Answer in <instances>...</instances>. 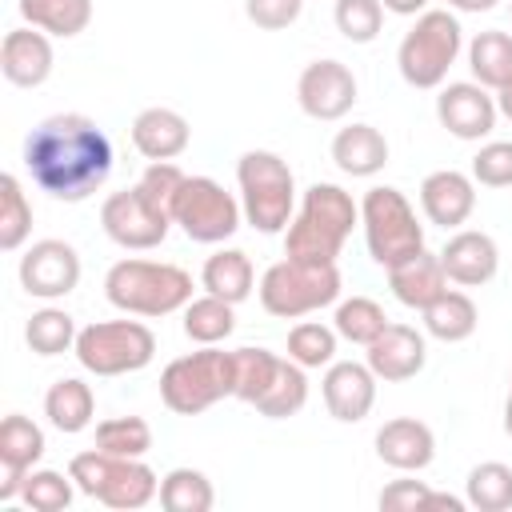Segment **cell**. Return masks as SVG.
I'll return each mask as SVG.
<instances>
[{
    "label": "cell",
    "mask_w": 512,
    "mask_h": 512,
    "mask_svg": "<svg viewBox=\"0 0 512 512\" xmlns=\"http://www.w3.org/2000/svg\"><path fill=\"white\" fill-rule=\"evenodd\" d=\"M236 332V304L204 292L184 304V336L192 344H224Z\"/></svg>",
    "instance_id": "obj_31"
},
{
    "label": "cell",
    "mask_w": 512,
    "mask_h": 512,
    "mask_svg": "<svg viewBox=\"0 0 512 512\" xmlns=\"http://www.w3.org/2000/svg\"><path fill=\"white\" fill-rule=\"evenodd\" d=\"M332 164L352 176V180H368L376 172H384L388 164V140L380 128L372 124H348L332 136Z\"/></svg>",
    "instance_id": "obj_25"
},
{
    "label": "cell",
    "mask_w": 512,
    "mask_h": 512,
    "mask_svg": "<svg viewBox=\"0 0 512 512\" xmlns=\"http://www.w3.org/2000/svg\"><path fill=\"white\" fill-rule=\"evenodd\" d=\"M76 336H80L76 316L64 312V308H52V304L32 312L28 324H24V340L36 356H64V352L76 348Z\"/></svg>",
    "instance_id": "obj_32"
},
{
    "label": "cell",
    "mask_w": 512,
    "mask_h": 512,
    "mask_svg": "<svg viewBox=\"0 0 512 512\" xmlns=\"http://www.w3.org/2000/svg\"><path fill=\"white\" fill-rule=\"evenodd\" d=\"M68 476L84 496L120 512H136L160 496V476L144 464V456H112V452L88 448L68 460Z\"/></svg>",
    "instance_id": "obj_6"
},
{
    "label": "cell",
    "mask_w": 512,
    "mask_h": 512,
    "mask_svg": "<svg viewBox=\"0 0 512 512\" xmlns=\"http://www.w3.org/2000/svg\"><path fill=\"white\" fill-rule=\"evenodd\" d=\"M496 96H488L484 84L476 80H452L440 84L436 96V120L456 136V140H488L496 128Z\"/></svg>",
    "instance_id": "obj_15"
},
{
    "label": "cell",
    "mask_w": 512,
    "mask_h": 512,
    "mask_svg": "<svg viewBox=\"0 0 512 512\" xmlns=\"http://www.w3.org/2000/svg\"><path fill=\"white\" fill-rule=\"evenodd\" d=\"M236 184H240L244 220L256 232L276 236L292 224V216H296V176H292V168L280 152H268V148L244 152L236 160Z\"/></svg>",
    "instance_id": "obj_5"
},
{
    "label": "cell",
    "mask_w": 512,
    "mask_h": 512,
    "mask_svg": "<svg viewBox=\"0 0 512 512\" xmlns=\"http://www.w3.org/2000/svg\"><path fill=\"white\" fill-rule=\"evenodd\" d=\"M336 340L340 332L320 320H300L288 328V360L300 368H328L336 360Z\"/></svg>",
    "instance_id": "obj_37"
},
{
    "label": "cell",
    "mask_w": 512,
    "mask_h": 512,
    "mask_svg": "<svg viewBox=\"0 0 512 512\" xmlns=\"http://www.w3.org/2000/svg\"><path fill=\"white\" fill-rule=\"evenodd\" d=\"M376 456L396 472H424L436 460V436L416 416H392L376 428Z\"/></svg>",
    "instance_id": "obj_22"
},
{
    "label": "cell",
    "mask_w": 512,
    "mask_h": 512,
    "mask_svg": "<svg viewBox=\"0 0 512 512\" xmlns=\"http://www.w3.org/2000/svg\"><path fill=\"white\" fill-rule=\"evenodd\" d=\"M496 108H500L504 120H512V80L504 88H496Z\"/></svg>",
    "instance_id": "obj_50"
},
{
    "label": "cell",
    "mask_w": 512,
    "mask_h": 512,
    "mask_svg": "<svg viewBox=\"0 0 512 512\" xmlns=\"http://www.w3.org/2000/svg\"><path fill=\"white\" fill-rule=\"evenodd\" d=\"M232 356H236V400L256 404L268 392V384L276 380L284 356H276L268 348H232Z\"/></svg>",
    "instance_id": "obj_39"
},
{
    "label": "cell",
    "mask_w": 512,
    "mask_h": 512,
    "mask_svg": "<svg viewBox=\"0 0 512 512\" xmlns=\"http://www.w3.org/2000/svg\"><path fill=\"white\" fill-rule=\"evenodd\" d=\"M20 288L36 300H60L68 292H76L80 284V252L68 244V240H56V236H44V240H32L20 256Z\"/></svg>",
    "instance_id": "obj_13"
},
{
    "label": "cell",
    "mask_w": 512,
    "mask_h": 512,
    "mask_svg": "<svg viewBox=\"0 0 512 512\" xmlns=\"http://www.w3.org/2000/svg\"><path fill=\"white\" fill-rule=\"evenodd\" d=\"M52 64H56V52H52L48 32H40L32 24L4 32V40H0V72H4L8 84L40 88L52 76Z\"/></svg>",
    "instance_id": "obj_20"
},
{
    "label": "cell",
    "mask_w": 512,
    "mask_h": 512,
    "mask_svg": "<svg viewBox=\"0 0 512 512\" xmlns=\"http://www.w3.org/2000/svg\"><path fill=\"white\" fill-rule=\"evenodd\" d=\"M440 264H444V272H448L452 284H460V288H480V284H488V280L496 276V268H500V248H496V240H492L488 232H480V228H456V232L444 240V248H440Z\"/></svg>",
    "instance_id": "obj_21"
},
{
    "label": "cell",
    "mask_w": 512,
    "mask_h": 512,
    "mask_svg": "<svg viewBox=\"0 0 512 512\" xmlns=\"http://www.w3.org/2000/svg\"><path fill=\"white\" fill-rule=\"evenodd\" d=\"M104 300L124 316H172L192 300V276L168 260L124 256L104 272Z\"/></svg>",
    "instance_id": "obj_3"
},
{
    "label": "cell",
    "mask_w": 512,
    "mask_h": 512,
    "mask_svg": "<svg viewBox=\"0 0 512 512\" xmlns=\"http://www.w3.org/2000/svg\"><path fill=\"white\" fill-rule=\"evenodd\" d=\"M24 24L48 36H80L92 24V0H20L16 4Z\"/></svg>",
    "instance_id": "obj_30"
},
{
    "label": "cell",
    "mask_w": 512,
    "mask_h": 512,
    "mask_svg": "<svg viewBox=\"0 0 512 512\" xmlns=\"http://www.w3.org/2000/svg\"><path fill=\"white\" fill-rule=\"evenodd\" d=\"M340 268L336 264H304V260H276L264 268L260 276V304L268 316H280V320H300L308 312H320L328 304L340 300Z\"/></svg>",
    "instance_id": "obj_8"
},
{
    "label": "cell",
    "mask_w": 512,
    "mask_h": 512,
    "mask_svg": "<svg viewBox=\"0 0 512 512\" xmlns=\"http://www.w3.org/2000/svg\"><path fill=\"white\" fill-rule=\"evenodd\" d=\"M424 332L444 340V344H460L476 332L480 324V312H476V300L468 292H456V288H444L424 312Z\"/></svg>",
    "instance_id": "obj_28"
},
{
    "label": "cell",
    "mask_w": 512,
    "mask_h": 512,
    "mask_svg": "<svg viewBox=\"0 0 512 512\" xmlns=\"http://www.w3.org/2000/svg\"><path fill=\"white\" fill-rule=\"evenodd\" d=\"M32 236V204L12 172L0 176V248L16 252Z\"/></svg>",
    "instance_id": "obj_38"
},
{
    "label": "cell",
    "mask_w": 512,
    "mask_h": 512,
    "mask_svg": "<svg viewBox=\"0 0 512 512\" xmlns=\"http://www.w3.org/2000/svg\"><path fill=\"white\" fill-rule=\"evenodd\" d=\"M460 52H464V28H460L456 12L428 8L404 32V40L396 48V68H400L404 84H412V88H440Z\"/></svg>",
    "instance_id": "obj_7"
},
{
    "label": "cell",
    "mask_w": 512,
    "mask_h": 512,
    "mask_svg": "<svg viewBox=\"0 0 512 512\" xmlns=\"http://www.w3.org/2000/svg\"><path fill=\"white\" fill-rule=\"evenodd\" d=\"M508 392H512V376H508Z\"/></svg>",
    "instance_id": "obj_52"
},
{
    "label": "cell",
    "mask_w": 512,
    "mask_h": 512,
    "mask_svg": "<svg viewBox=\"0 0 512 512\" xmlns=\"http://www.w3.org/2000/svg\"><path fill=\"white\" fill-rule=\"evenodd\" d=\"M364 364L376 372V380L384 384H404L412 376L424 372L428 364V344H424V332H416L412 324H392L364 348Z\"/></svg>",
    "instance_id": "obj_17"
},
{
    "label": "cell",
    "mask_w": 512,
    "mask_h": 512,
    "mask_svg": "<svg viewBox=\"0 0 512 512\" xmlns=\"http://www.w3.org/2000/svg\"><path fill=\"white\" fill-rule=\"evenodd\" d=\"M76 480L56 472V468H32L24 476V492H20V504H28L32 512H64L76 496Z\"/></svg>",
    "instance_id": "obj_41"
},
{
    "label": "cell",
    "mask_w": 512,
    "mask_h": 512,
    "mask_svg": "<svg viewBox=\"0 0 512 512\" xmlns=\"http://www.w3.org/2000/svg\"><path fill=\"white\" fill-rule=\"evenodd\" d=\"M308 368H300L296 360H280V372H276V380L268 384V392L252 404L260 416H268V420H288V416H296L304 404H308V376H304Z\"/></svg>",
    "instance_id": "obj_33"
},
{
    "label": "cell",
    "mask_w": 512,
    "mask_h": 512,
    "mask_svg": "<svg viewBox=\"0 0 512 512\" xmlns=\"http://www.w3.org/2000/svg\"><path fill=\"white\" fill-rule=\"evenodd\" d=\"M428 496H432V488L424 480H392V484H384L376 504L384 512H408V508H428Z\"/></svg>",
    "instance_id": "obj_46"
},
{
    "label": "cell",
    "mask_w": 512,
    "mask_h": 512,
    "mask_svg": "<svg viewBox=\"0 0 512 512\" xmlns=\"http://www.w3.org/2000/svg\"><path fill=\"white\" fill-rule=\"evenodd\" d=\"M336 32L352 44H372L384 28V4L380 0H336L332 8Z\"/></svg>",
    "instance_id": "obj_42"
},
{
    "label": "cell",
    "mask_w": 512,
    "mask_h": 512,
    "mask_svg": "<svg viewBox=\"0 0 512 512\" xmlns=\"http://www.w3.org/2000/svg\"><path fill=\"white\" fill-rule=\"evenodd\" d=\"M112 160L116 152L108 132L80 112H56L24 140V168L32 172L36 188L64 204H80L100 192L112 176Z\"/></svg>",
    "instance_id": "obj_1"
},
{
    "label": "cell",
    "mask_w": 512,
    "mask_h": 512,
    "mask_svg": "<svg viewBox=\"0 0 512 512\" xmlns=\"http://www.w3.org/2000/svg\"><path fill=\"white\" fill-rule=\"evenodd\" d=\"M452 12H492L500 0H444Z\"/></svg>",
    "instance_id": "obj_48"
},
{
    "label": "cell",
    "mask_w": 512,
    "mask_h": 512,
    "mask_svg": "<svg viewBox=\"0 0 512 512\" xmlns=\"http://www.w3.org/2000/svg\"><path fill=\"white\" fill-rule=\"evenodd\" d=\"M44 416L56 432L64 436H76L92 424L96 416V396H92V384H84L80 376H60L52 380V388L44 392Z\"/></svg>",
    "instance_id": "obj_26"
},
{
    "label": "cell",
    "mask_w": 512,
    "mask_h": 512,
    "mask_svg": "<svg viewBox=\"0 0 512 512\" xmlns=\"http://www.w3.org/2000/svg\"><path fill=\"white\" fill-rule=\"evenodd\" d=\"M504 432L512 436V392H508V400H504Z\"/></svg>",
    "instance_id": "obj_51"
},
{
    "label": "cell",
    "mask_w": 512,
    "mask_h": 512,
    "mask_svg": "<svg viewBox=\"0 0 512 512\" xmlns=\"http://www.w3.org/2000/svg\"><path fill=\"white\" fill-rule=\"evenodd\" d=\"M468 68L472 80L484 88H504L512 80V32L488 28L468 40Z\"/></svg>",
    "instance_id": "obj_29"
},
{
    "label": "cell",
    "mask_w": 512,
    "mask_h": 512,
    "mask_svg": "<svg viewBox=\"0 0 512 512\" xmlns=\"http://www.w3.org/2000/svg\"><path fill=\"white\" fill-rule=\"evenodd\" d=\"M184 176H188V172H180V164H172V160H148V168H144V176H140L136 184H140V192H144L160 212L172 216V204H176V192H180Z\"/></svg>",
    "instance_id": "obj_44"
},
{
    "label": "cell",
    "mask_w": 512,
    "mask_h": 512,
    "mask_svg": "<svg viewBox=\"0 0 512 512\" xmlns=\"http://www.w3.org/2000/svg\"><path fill=\"white\" fill-rule=\"evenodd\" d=\"M72 356L92 376H128L152 364L156 336L140 320H92L80 328Z\"/></svg>",
    "instance_id": "obj_10"
},
{
    "label": "cell",
    "mask_w": 512,
    "mask_h": 512,
    "mask_svg": "<svg viewBox=\"0 0 512 512\" xmlns=\"http://www.w3.org/2000/svg\"><path fill=\"white\" fill-rule=\"evenodd\" d=\"M380 4L392 16H420V12H428V0H380Z\"/></svg>",
    "instance_id": "obj_47"
},
{
    "label": "cell",
    "mask_w": 512,
    "mask_h": 512,
    "mask_svg": "<svg viewBox=\"0 0 512 512\" xmlns=\"http://www.w3.org/2000/svg\"><path fill=\"white\" fill-rule=\"evenodd\" d=\"M44 448H48V444H44V428H40L32 416H20V412L4 416V424H0V468H4L0 500H4V504L20 500L24 476L40 464Z\"/></svg>",
    "instance_id": "obj_18"
},
{
    "label": "cell",
    "mask_w": 512,
    "mask_h": 512,
    "mask_svg": "<svg viewBox=\"0 0 512 512\" xmlns=\"http://www.w3.org/2000/svg\"><path fill=\"white\" fill-rule=\"evenodd\" d=\"M472 180L484 188H512V140H488L472 156Z\"/></svg>",
    "instance_id": "obj_43"
},
{
    "label": "cell",
    "mask_w": 512,
    "mask_h": 512,
    "mask_svg": "<svg viewBox=\"0 0 512 512\" xmlns=\"http://www.w3.org/2000/svg\"><path fill=\"white\" fill-rule=\"evenodd\" d=\"M228 396H236V356L220 344H200V352L176 356L160 372V400L176 416H200Z\"/></svg>",
    "instance_id": "obj_4"
},
{
    "label": "cell",
    "mask_w": 512,
    "mask_h": 512,
    "mask_svg": "<svg viewBox=\"0 0 512 512\" xmlns=\"http://www.w3.org/2000/svg\"><path fill=\"white\" fill-rule=\"evenodd\" d=\"M96 448L112 456H148L152 428L144 416H108L96 424Z\"/></svg>",
    "instance_id": "obj_40"
},
{
    "label": "cell",
    "mask_w": 512,
    "mask_h": 512,
    "mask_svg": "<svg viewBox=\"0 0 512 512\" xmlns=\"http://www.w3.org/2000/svg\"><path fill=\"white\" fill-rule=\"evenodd\" d=\"M332 328L340 332V340H352V344L368 348L388 328V316H384V308L372 296H348V300H336Z\"/></svg>",
    "instance_id": "obj_36"
},
{
    "label": "cell",
    "mask_w": 512,
    "mask_h": 512,
    "mask_svg": "<svg viewBox=\"0 0 512 512\" xmlns=\"http://www.w3.org/2000/svg\"><path fill=\"white\" fill-rule=\"evenodd\" d=\"M464 500H468V508H480V512H508L512 508V468L500 460L476 464L464 480Z\"/></svg>",
    "instance_id": "obj_35"
},
{
    "label": "cell",
    "mask_w": 512,
    "mask_h": 512,
    "mask_svg": "<svg viewBox=\"0 0 512 512\" xmlns=\"http://www.w3.org/2000/svg\"><path fill=\"white\" fill-rule=\"evenodd\" d=\"M192 144V124L176 108H144L132 120V148L144 160H176Z\"/></svg>",
    "instance_id": "obj_24"
},
{
    "label": "cell",
    "mask_w": 512,
    "mask_h": 512,
    "mask_svg": "<svg viewBox=\"0 0 512 512\" xmlns=\"http://www.w3.org/2000/svg\"><path fill=\"white\" fill-rule=\"evenodd\" d=\"M428 508H448V512H460V508H468V500L448 496V492H432V496H428Z\"/></svg>",
    "instance_id": "obj_49"
},
{
    "label": "cell",
    "mask_w": 512,
    "mask_h": 512,
    "mask_svg": "<svg viewBox=\"0 0 512 512\" xmlns=\"http://www.w3.org/2000/svg\"><path fill=\"white\" fill-rule=\"evenodd\" d=\"M300 12H304V0H244V16L264 32H280L296 24Z\"/></svg>",
    "instance_id": "obj_45"
},
{
    "label": "cell",
    "mask_w": 512,
    "mask_h": 512,
    "mask_svg": "<svg viewBox=\"0 0 512 512\" xmlns=\"http://www.w3.org/2000/svg\"><path fill=\"white\" fill-rule=\"evenodd\" d=\"M376 372L360 360H332L324 368V380H320V392H324V408L332 420L340 424H360L372 404H376Z\"/></svg>",
    "instance_id": "obj_16"
},
{
    "label": "cell",
    "mask_w": 512,
    "mask_h": 512,
    "mask_svg": "<svg viewBox=\"0 0 512 512\" xmlns=\"http://www.w3.org/2000/svg\"><path fill=\"white\" fill-rule=\"evenodd\" d=\"M420 208L428 216V224L456 232L460 224H468V216L476 212V180L472 172H456V168H440L428 172L420 180Z\"/></svg>",
    "instance_id": "obj_19"
},
{
    "label": "cell",
    "mask_w": 512,
    "mask_h": 512,
    "mask_svg": "<svg viewBox=\"0 0 512 512\" xmlns=\"http://www.w3.org/2000/svg\"><path fill=\"white\" fill-rule=\"evenodd\" d=\"M356 224H360V204L352 200V192L316 180L300 196V208L284 228V256L304 264H336Z\"/></svg>",
    "instance_id": "obj_2"
},
{
    "label": "cell",
    "mask_w": 512,
    "mask_h": 512,
    "mask_svg": "<svg viewBox=\"0 0 512 512\" xmlns=\"http://www.w3.org/2000/svg\"><path fill=\"white\" fill-rule=\"evenodd\" d=\"M160 508L168 512H208L216 504V488L200 468H172L160 476Z\"/></svg>",
    "instance_id": "obj_34"
},
{
    "label": "cell",
    "mask_w": 512,
    "mask_h": 512,
    "mask_svg": "<svg viewBox=\"0 0 512 512\" xmlns=\"http://www.w3.org/2000/svg\"><path fill=\"white\" fill-rule=\"evenodd\" d=\"M100 228L112 244H120L124 252H148L156 244H164L168 228H172V216L160 212L144 192L140 184L132 188H120L112 192L104 204H100Z\"/></svg>",
    "instance_id": "obj_12"
},
{
    "label": "cell",
    "mask_w": 512,
    "mask_h": 512,
    "mask_svg": "<svg viewBox=\"0 0 512 512\" xmlns=\"http://www.w3.org/2000/svg\"><path fill=\"white\" fill-rule=\"evenodd\" d=\"M360 228H364L368 256L380 268H392L424 248V224L416 220V208L408 204V196L392 184H376L360 196Z\"/></svg>",
    "instance_id": "obj_9"
},
{
    "label": "cell",
    "mask_w": 512,
    "mask_h": 512,
    "mask_svg": "<svg viewBox=\"0 0 512 512\" xmlns=\"http://www.w3.org/2000/svg\"><path fill=\"white\" fill-rule=\"evenodd\" d=\"M388 288H392V296H396L404 308L424 312V308L448 288V272H444V264H440V252L420 248V252H412L408 260L392 264V268H388Z\"/></svg>",
    "instance_id": "obj_23"
},
{
    "label": "cell",
    "mask_w": 512,
    "mask_h": 512,
    "mask_svg": "<svg viewBox=\"0 0 512 512\" xmlns=\"http://www.w3.org/2000/svg\"><path fill=\"white\" fill-rule=\"evenodd\" d=\"M244 220L240 200L212 176H184L176 204H172V224L184 228L188 240L196 244H224L228 236H236Z\"/></svg>",
    "instance_id": "obj_11"
},
{
    "label": "cell",
    "mask_w": 512,
    "mask_h": 512,
    "mask_svg": "<svg viewBox=\"0 0 512 512\" xmlns=\"http://www.w3.org/2000/svg\"><path fill=\"white\" fill-rule=\"evenodd\" d=\"M296 104L304 116L320 120V124H332V120H344L356 104V76L348 64L340 60H312L300 80H296Z\"/></svg>",
    "instance_id": "obj_14"
},
{
    "label": "cell",
    "mask_w": 512,
    "mask_h": 512,
    "mask_svg": "<svg viewBox=\"0 0 512 512\" xmlns=\"http://www.w3.org/2000/svg\"><path fill=\"white\" fill-rule=\"evenodd\" d=\"M200 288L212 292V296H220V300H228V304L248 300L252 288H256V268H252L248 252H240V248H216L204 260V268H200Z\"/></svg>",
    "instance_id": "obj_27"
}]
</instances>
